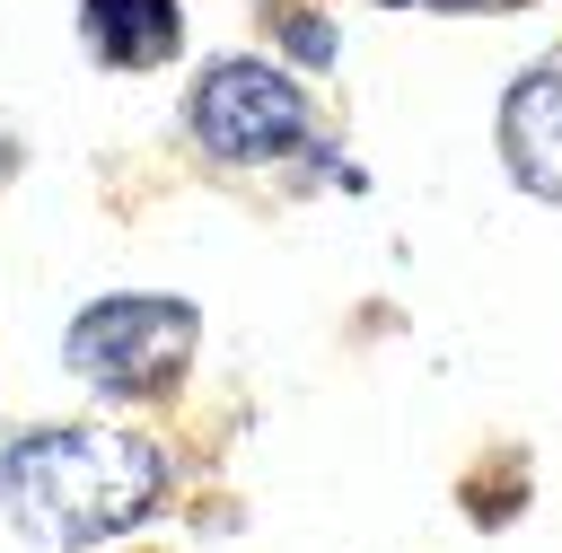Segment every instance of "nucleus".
<instances>
[{
    "mask_svg": "<svg viewBox=\"0 0 562 553\" xmlns=\"http://www.w3.org/2000/svg\"><path fill=\"white\" fill-rule=\"evenodd\" d=\"M79 35L105 70H158L184 44L176 0H79Z\"/></svg>",
    "mask_w": 562,
    "mask_h": 553,
    "instance_id": "39448f33",
    "label": "nucleus"
},
{
    "mask_svg": "<svg viewBox=\"0 0 562 553\" xmlns=\"http://www.w3.org/2000/svg\"><path fill=\"white\" fill-rule=\"evenodd\" d=\"M430 9H465V0H430Z\"/></svg>",
    "mask_w": 562,
    "mask_h": 553,
    "instance_id": "0eeeda50",
    "label": "nucleus"
},
{
    "mask_svg": "<svg viewBox=\"0 0 562 553\" xmlns=\"http://www.w3.org/2000/svg\"><path fill=\"white\" fill-rule=\"evenodd\" d=\"M202 342V316L184 298H158V290H123V298H97L70 316L61 334V360L97 386V395H167L184 377Z\"/></svg>",
    "mask_w": 562,
    "mask_h": 553,
    "instance_id": "f03ea898",
    "label": "nucleus"
},
{
    "mask_svg": "<svg viewBox=\"0 0 562 553\" xmlns=\"http://www.w3.org/2000/svg\"><path fill=\"white\" fill-rule=\"evenodd\" d=\"M501 158L536 202H562V61L527 70L501 97Z\"/></svg>",
    "mask_w": 562,
    "mask_h": 553,
    "instance_id": "20e7f679",
    "label": "nucleus"
},
{
    "mask_svg": "<svg viewBox=\"0 0 562 553\" xmlns=\"http://www.w3.org/2000/svg\"><path fill=\"white\" fill-rule=\"evenodd\" d=\"M184 123H193V140H202L211 158L263 167V158L299 149L307 97H299V79L272 70V61H211V70L193 79V97H184Z\"/></svg>",
    "mask_w": 562,
    "mask_h": 553,
    "instance_id": "7ed1b4c3",
    "label": "nucleus"
},
{
    "mask_svg": "<svg viewBox=\"0 0 562 553\" xmlns=\"http://www.w3.org/2000/svg\"><path fill=\"white\" fill-rule=\"evenodd\" d=\"M272 35H281L299 61H334V35H325L316 18H272Z\"/></svg>",
    "mask_w": 562,
    "mask_h": 553,
    "instance_id": "423d86ee",
    "label": "nucleus"
},
{
    "mask_svg": "<svg viewBox=\"0 0 562 553\" xmlns=\"http://www.w3.org/2000/svg\"><path fill=\"white\" fill-rule=\"evenodd\" d=\"M158 492H167V465L140 430L61 421V430H26L0 448V500L35 544H105L140 527Z\"/></svg>",
    "mask_w": 562,
    "mask_h": 553,
    "instance_id": "f257e3e1",
    "label": "nucleus"
}]
</instances>
